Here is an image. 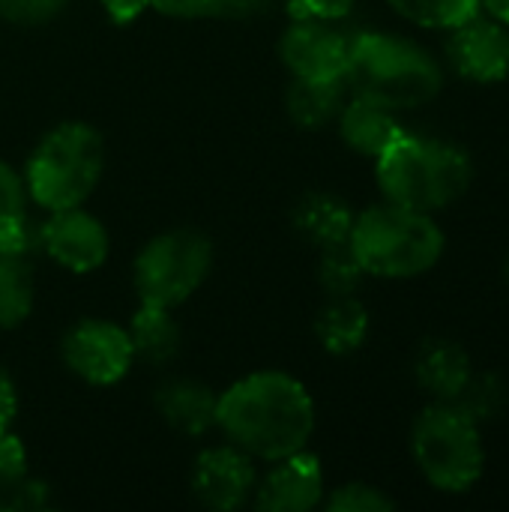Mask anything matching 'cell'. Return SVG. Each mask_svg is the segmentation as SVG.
I'll list each match as a JSON object with an SVG mask.
<instances>
[{"label":"cell","mask_w":509,"mask_h":512,"mask_svg":"<svg viewBox=\"0 0 509 512\" xmlns=\"http://www.w3.org/2000/svg\"><path fill=\"white\" fill-rule=\"evenodd\" d=\"M330 512H390L396 501L372 483H345L327 498Z\"/></svg>","instance_id":"484cf974"},{"label":"cell","mask_w":509,"mask_h":512,"mask_svg":"<svg viewBox=\"0 0 509 512\" xmlns=\"http://www.w3.org/2000/svg\"><path fill=\"white\" fill-rule=\"evenodd\" d=\"M279 0H150V9L171 18H258Z\"/></svg>","instance_id":"603a6c76"},{"label":"cell","mask_w":509,"mask_h":512,"mask_svg":"<svg viewBox=\"0 0 509 512\" xmlns=\"http://www.w3.org/2000/svg\"><path fill=\"white\" fill-rule=\"evenodd\" d=\"M213 246L195 228H174L153 237L132 264L138 300L147 306L174 309L186 303L210 276Z\"/></svg>","instance_id":"52a82bcc"},{"label":"cell","mask_w":509,"mask_h":512,"mask_svg":"<svg viewBox=\"0 0 509 512\" xmlns=\"http://www.w3.org/2000/svg\"><path fill=\"white\" fill-rule=\"evenodd\" d=\"M357 0H288L294 21H342Z\"/></svg>","instance_id":"f546056e"},{"label":"cell","mask_w":509,"mask_h":512,"mask_svg":"<svg viewBox=\"0 0 509 512\" xmlns=\"http://www.w3.org/2000/svg\"><path fill=\"white\" fill-rule=\"evenodd\" d=\"M351 36L336 21H294L279 39V57L294 78L345 81Z\"/></svg>","instance_id":"9c48e42d"},{"label":"cell","mask_w":509,"mask_h":512,"mask_svg":"<svg viewBox=\"0 0 509 512\" xmlns=\"http://www.w3.org/2000/svg\"><path fill=\"white\" fill-rule=\"evenodd\" d=\"M411 456L432 489L444 495H465L486 471L483 426L456 402H432L414 417Z\"/></svg>","instance_id":"8992f818"},{"label":"cell","mask_w":509,"mask_h":512,"mask_svg":"<svg viewBox=\"0 0 509 512\" xmlns=\"http://www.w3.org/2000/svg\"><path fill=\"white\" fill-rule=\"evenodd\" d=\"M255 465L252 456L228 447H210L195 459L192 468V492L210 510L231 512L243 507L249 495H255Z\"/></svg>","instance_id":"7c38bea8"},{"label":"cell","mask_w":509,"mask_h":512,"mask_svg":"<svg viewBox=\"0 0 509 512\" xmlns=\"http://www.w3.org/2000/svg\"><path fill=\"white\" fill-rule=\"evenodd\" d=\"M336 120H339L342 141L354 153L369 156V159H378L405 132V126L399 123L396 111H390L384 105H375L369 99H360V96H351L342 105Z\"/></svg>","instance_id":"9a60e30c"},{"label":"cell","mask_w":509,"mask_h":512,"mask_svg":"<svg viewBox=\"0 0 509 512\" xmlns=\"http://www.w3.org/2000/svg\"><path fill=\"white\" fill-rule=\"evenodd\" d=\"M504 279L509 282V255H507V261H504Z\"/></svg>","instance_id":"836d02e7"},{"label":"cell","mask_w":509,"mask_h":512,"mask_svg":"<svg viewBox=\"0 0 509 512\" xmlns=\"http://www.w3.org/2000/svg\"><path fill=\"white\" fill-rule=\"evenodd\" d=\"M126 330H129V339L135 348V360L162 366L180 351V327L171 318V309L141 303V309L135 312V318Z\"/></svg>","instance_id":"ffe728a7"},{"label":"cell","mask_w":509,"mask_h":512,"mask_svg":"<svg viewBox=\"0 0 509 512\" xmlns=\"http://www.w3.org/2000/svg\"><path fill=\"white\" fill-rule=\"evenodd\" d=\"M18 414V396L12 378L0 369V435L12 429V420Z\"/></svg>","instance_id":"4dcf8cb0"},{"label":"cell","mask_w":509,"mask_h":512,"mask_svg":"<svg viewBox=\"0 0 509 512\" xmlns=\"http://www.w3.org/2000/svg\"><path fill=\"white\" fill-rule=\"evenodd\" d=\"M216 426L246 456L279 462L306 450L315 402L288 372H252L216 399Z\"/></svg>","instance_id":"6da1fadb"},{"label":"cell","mask_w":509,"mask_h":512,"mask_svg":"<svg viewBox=\"0 0 509 512\" xmlns=\"http://www.w3.org/2000/svg\"><path fill=\"white\" fill-rule=\"evenodd\" d=\"M27 216V186L12 165L0 159V228Z\"/></svg>","instance_id":"f1b7e54d"},{"label":"cell","mask_w":509,"mask_h":512,"mask_svg":"<svg viewBox=\"0 0 509 512\" xmlns=\"http://www.w3.org/2000/svg\"><path fill=\"white\" fill-rule=\"evenodd\" d=\"M345 84L351 96L399 114L429 105L444 90V66L408 36L360 30L351 36Z\"/></svg>","instance_id":"3957f363"},{"label":"cell","mask_w":509,"mask_h":512,"mask_svg":"<svg viewBox=\"0 0 509 512\" xmlns=\"http://www.w3.org/2000/svg\"><path fill=\"white\" fill-rule=\"evenodd\" d=\"M375 180L384 201L435 216L465 198L474 183V159L450 138L402 132L375 159Z\"/></svg>","instance_id":"7a4b0ae2"},{"label":"cell","mask_w":509,"mask_h":512,"mask_svg":"<svg viewBox=\"0 0 509 512\" xmlns=\"http://www.w3.org/2000/svg\"><path fill=\"white\" fill-rule=\"evenodd\" d=\"M105 165L102 135L81 120H69L42 135L24 171L27 195L48 213L81 207L99 186Z\"/></svg>","instance_id":"5b68a950"},{"label":"cell","mask_w":509,"mask_h":512,"mask_svg":"<svg viewBox=\"0 0 509 512\" xmlns=\"http://www.w3.org/2000/svg\"><path fill=\"white\" fill-rule=\"evenodd\" d=\"M348 246L366 276L417 279L444 258L447 237L432 213L381 201L354 213Z\"/></svg>","instance_id":"277c9868"},{"label":"cell","mask_w":509,"mask_h":512,"mask_svg":"<svg viewBox=\"0 0 509 512\" xmlns=\"http://www.w3.org/2000/svg\"><path fill=\"white\" fill-rule=\"evenodd\" d=\"M324 498V468L318 456L300 450L291 453L255 483V504L267 512H306Z\"/></svg>","instance_id":"4fadbf2b"},{"label":"cell","mask_w":509,"mask_h":512,"mask_svg":"<svg viewBox=\"0 0 509 512\" xmlns=\"http://www.w3.org/2000/svg\"><path fill=\"white\" fill-rule=\"evenodd\" d=\"M39 246L69 273H90L105 264L111 240L105 225L81 207L54 210L39 225Z\"/></svg>","instance_id":"8fae6325"},{"label":"cell","mask_w":509,"mask_h":512,"mask_svg":"<svg viewBox=\"0 0 509 512\" xmlns=\"http://www.w3.org/2000/svg\"><path fill=\"white\" fill-rule=\"evenodd\" d=\"M99 3H102V9L108 12V18L117 21V24H129V21H135L144 9H150V0H99Z\"/></svg>","instance_id":"1f68e13d"},{"label":"cell","mask_w":509,"mask_h":512,"mask_svg":"<svg viewBox=\"0 0 509 512\" xmlns=\"http://www.w3.org/2000/svg\"><path fill=\"white\" fill-rule=\"evenodd\" d=\"M447 63L474 84H498L509 75V27L492 15L477 12L447 30Z\"/></svg>","instance_id":"30bf717a"},{"label":"cell","mask_w":509,"mask_h":512,"mask_svg":"<svg viewBox=\"0 0 509 512\" xmlns=\"http://www.w3.org/2000/svg\"><path fill=\"white\" fill-rule=\"evenodd\" d=\"M216 393L198 381H171L159 390L156 405L168 426L183 435H204L216 426Z\"/></svg>","instance_id":"2e32d148"},{"label":"cell","mask_w":509,"mask_h":512,"mask_svg":"<svg viewBox=\"0 0 509 512\" xmlns=\"http://www.w3.org/2000/svg\"><path fill=\"white\" fill-rule=\"evenodd\" d=\"M315 336L324 345L327 354L348 357L360 351L369 339V312L366 306L354 297H330V303L321 309L315 318Z\"/></svg>","instance_id":"e0dca14e"},{"label":"cell","mask_w":509,"mask_h":512,"mask_svg":"<svg viewBox=\"0 0 509 512\" xmlns=\"http://www.w3.org/2000/svg\"><path fill=\"white\" fill-rule=\"evenodd\" d=\"M69 0H0V18L18 27H39L54 21Z\"/></svg>","instance_id":"83f0119b"},{"label":"cell","mask_w":509,"mask_h":512,"mask_svg":"<svg viewBox=\"0 0 509 512\" xmlns=\"http://www.w3.org/2000/svg\"><path fill=\"white\" fill-rule=\"evenodd\" d=\"M507 396L509 390L501 375H495V372H474L471 381L465 384V390L459 393L456 405L471 420H477L480 426H486V423H492V420H498L504 414Z\"/></svg>","instance_id":"cb8c5ba5"},{"label":"cell","mask_w":509,"mask_h":512,"mask_svg":"<svg viewBox=\"0 0 509 512\" xmlns=\"http://www.w3.org/2000/svg\"><path fill=\"white\" fill-rule=\"evenodd\" d=\"M33 312V270L27 255L0 249V330H12Z\"/></svg>","instance_id":"44dd1931"},{"label":"cell","mask_w":509,"mask_h":512,"mask_svg":"<svg viewBox=\"0 0 509 512\" xmlns=\"http://www.w3.org/2000/svg\"><path fill=\"white\" fill-rule=\"evenodd\" d=\"M387 3L399 18L429 30H453L480 12V0H387Z\"/></svg>","instance_id":"7402d4cb"},{"label":"cell","mask_w":509,"mask_h":512,"mask_svg":"<svg viewBox=\"0 0 509 512\" xmlns=\"http://www.w3.org/2000/svg\"><path fill=\"white\" fill-rule=\"evenodd\" d=\"M474 375V360L465 345L453 339H429L414 360V378L432 402H456Z\"/></svg>","instance_id":"5bb4252c"},{"label":"cell","mask_w":509,"mask_h":512,"mask_svg":"<svg viewBox=\"0 0 509 512\" xmlns=\"http://www.w3.org/2000/svg\"><path fill=\"white\" fill-rule=\"evenodd\" d=\"M318 276L330 297H345L360 288L366 270L360 267V261L348 243H336V246L321 249V273Z\"/></svg>","instance_id":"d4e9b609"},{"label":"cell","mask_w":509,"mask_h":512,"mask_svg":"<svg viewBox=\"0 0 509 512\" xmlns=\"http://www.w3.org/2000/svg\"><path fill=\"white\" fill-rule=\"evenodd\" d=\"M480 12L498 18L501 24L509 27V0H480Z\"/></svg>","instance_id":"d6a6232c"},{"label":"cell","mask_w":509,"mask_h":512,"mask_svg":"<svg viewBox=\"0 0 509 512\" xmlns=\"http://www.w3.org/2000/svg\"><path fill=\"white\" fill-rule=\"evenodd\" d=\"M294 225L309 243L324 249V246L348 243V234H351V225H354V210L339 195L312 192L297 204Z\"/></svg>","instance_id":"ac0fdd59"},{"label":"cell","mask_w":509,"mask_h":512,"mask_svg":"<svg viewBox=\"0 0 509 512\" xmlns=\"http://www.w3.org/2000/svg\"><path fill=\"white\" fill-rule=\"evenodd\" d=\"M60 351H63L66 369L93 387H111L123 381L135 363L129 330L102 318H87L75 324L63 336Z\"/></svg>","instance_id":"ba28073f"},{"label":"cell","mask_w":509,"mask_h":512,"mask_svg":"<svg viewBox=\"0 0 509 512\" xmlns=\"http://www.w3.org/2000/svg\"><path fill=\"white\" fill-rule=\"evenodd\" d=\"M27 480V450L12 435H0V510H6V498Z\"/></svg>","instance_id":"4316f807"},{"label":"cell","mask_w":509,"mask_h":512,"mask_svg":"<svg viewBox=\"0 0 509 512\" xmlns=\"http://www.w3.org/2000/svg\"><path fill=\"white\" fill-rule=\"evenodd\" d=\"M288 114L303 129H321L333 123L348 102V84L345 81H306L294 78L288 87Z\"/></svg>","instance_id":"d6986e66"}]
</instances>
